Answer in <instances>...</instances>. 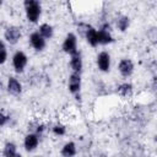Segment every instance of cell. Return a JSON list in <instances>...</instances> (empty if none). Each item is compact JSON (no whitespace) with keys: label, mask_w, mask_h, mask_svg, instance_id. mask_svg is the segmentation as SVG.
Instances as JSON below:
<instances>
[{"label":"cell","mask_w":157,"mask_h":157,"mask_svg":"<svg viewBox=\"0 0 157 157\" xmlns=\"http://www.w3.org/2000/svg\"><path fill=\"white\" fill-rule=\"evenodd\" d=\"M26 18L31 23H37L42 15V5L37 0H26L23 2Z\"/></svg>","instance_id":"obj_1"},{"label":"cell","mask_w":157,"mask_h":157,"mask_svg":"<svg viewBox=\"0 0 157 157\" xmlns=\"http://www.w3.org/2000/svg\"><path fill=\"white\" fill-rule=\"evenodd\" d=\"M61 49H63L64 53H66L69 55H72L76 52H78L77 50V37H76L75 33L69 32L65 36V38L63 40V44H61Z\"/></svg>","instance_id":"obj_2"},{"label":"cell","mask_w":157,"mask_h":157,"mask_svg":"<svg viewBox=\"0 0 157 157\" xmlns=\"http://www.w3.org/2000/svg\"><path fill=\"white\" fill-rule=\"evenodd\" d=\"M27 64H28V58H27V55H26L22 50L15 52V54L12 55V66H13V70H15L17 74H21V72L25 71Z\"/></svg>","instance_id":"obj_3"},{"label":"cell","mask_w":157,"mask_h":157,"mask_svg":"<svg viewBox=\"0 0 157 157\" xmlns=\"http://www.w3.org/2000/svg\"><path fill=\"white\" fill-rule=\"evenodd\" d=\"M21 37H22V32L18 26H9L4 32V39L11 45L17 44Z\"/></svg>","instance_id":"obj_4"},{"label":"cell","mask_w":157,"mask_h":157,"mask_svg":"<svg viewBox=\"0 0 157 157\" xmlns=\"http://www.w3.org/2000/svg\"><path fill=\"white\" fill-rule=\"evenodd\" d=\"M98 32V45H107V44H112L114 42V37L110 31V25L109 23H103L99 29H97Z\"/></svg>","instance_id":"obj_5"},{"label":"cell","mask_w":157,"mask_h":157,"mask_svg":"<svg viewBox=\"0 0 157 157\" xmlns=\"http://www.w3.org/2000/svg\"><path fill=\"white\" fill-rule=\"evenodd\" d=\"M81 26L83 27L82 33L86 38V42L91 45V47H97L98 45V32L94 27H92L91 25H86V23H81Z\"/></svg>","instance_id":"obj_6"},{"label":"cell","mask_w":157,"mask_h":157,"mask_svg":"<svg viewBox=\"0 0 157 157\" xmlns=\"http://www.w3.org/2000/svg\"><path fill=\"white\" fill-rule=\"evenodd\" d=\"M81 86H82V78H81V74L77 72H71L67 80V88L69 92L74 96H77L81 91Z\"/></svg>","instance_id":"obj_7"},{"label":"cell","mask_w":157,"mask_h":157,"mask_svg":"<svg viewBox=\"0 0 157 157\" xmlns=\"http://www.w3.org/2000/svg\"><path fill=\"white\" fill-rule=\"evenodd\" d=\"M29 44L36 52H42L47 45V40L36 31L29 34Z\"/></svg>","instance_id":"obj_8"},{"label":"cell","mask_w":157,"mask_h":157,"mask_svg":"<svg viewBox=\"0 0 157 157\" xmlns=\"http://www.w3.org/2000/svg\"><path fill=\"white\" fill-rule=\"evenodd\" d=\"M39 137L37 134L34 132H28L25 139H23V147L27 152H32L34 150H37L38 145H39Z\"/></svg>","instance_id":"obj_9"},{"label":"cell","mask_w":157,"mask_h":157,"mask_svg":"<svg viewBox=\"0 0 157 157\" xmlns=\"http://www.w3.org/2000/svg\"><path fill=\"white\" fill-rule=\"evenodd\" d=\"M97 66L102 72H108L110 70V55L108 52L103 50L97 55Z\"/></svg>","instance_id":"obj_10"},{"label":"cell","mask_w":157,"mask_h":157,"mask_svg":"<svg viewBox=\"0 0 157 157\" xmlns=\"http://www.w3.org/2000/svg\"><path fill=\"white\" fill-rule=\"evenodd\" d=\"M6 90L12 96H20L22 93V83L15 76H9L6 82Z\"/></svg>","instance_id":"obj_11"},{"label":"cell","mask_w":157,"mask_h":157,"mask_svg":"<svg viewBox=\"0 0 157 157\" xmlns=\"http://www.w3.org/2000/svg\"><path fill=\"white\" fill-rule=\"evenodd\" d=\"M134 69H135V66H134V63L130 60V59H121L120 61H119V65H118V70H119V72H120V75L123 76V77H129V76H131L132 75V72H134Z\"/></svg>","instance_id":"obj_12"},{"label":"cell","mask_w":157,"mask_h":157,"mask_svg":"<svg viewBox=\"0 0 157 157\" xmlns=\"http://www.w3.org/2000/svg\"><path fill=\"white\" fill-rule=\"evenodd\" d=\"M70 67H71L72 72H77V74L82 72L83 61H82V56H81L80 52H76L75 54L70 55Z\"/></svg>","instance_id":"obj_13"},{"label":"cell","mask_w":157,"mask_h":157,"mask_svg":"<svg viewBox=\"0 0 157 157\" xmlns=\"http://www.w3.org/2000/svg\"><path fill=\"white\" fill-rule=\"evenodd\" d=\"M76 153H77V147L74 141L65 142L60 150V155L63 157H74V156H76Z\"/></svg>","instance_id":"obj_14"},{"label":"cell","mask_w":157,"mask_h":157,"mask_svg":"<svg viewBox=\"0 0 157 157\" xmlns=\"http://www.w3.org/2000/svg\"><path fill=\"white\" fill-rule=\"evenodd\" d=\"M132 92H134V87L130 82H123L118 86V93L124 98H130L132 96Z\"/></svg>","instance_id":"obj_15"},{"label":"cell","mask_w":157,"mask_h":157,"mask_svg":"<svg viewBox=\"0 0 157 157\" xmlns=\"http://www.w3.org/2000/svg\"><path fill=\"white\" fill-rule=\"evenodd\" d=\"M37 32H38L45 40L53 38V36H54V28H53V26L49 25V23H42V25L39 26V28H38Z\"/></svg>","instance_id":"obj_16"},{"label":"cell","mask_w":157,"mask_h":157,"mask_svg":"<svg viewBox=\"0 0 157 157\" xmlns=\"http://www.w3.org/2000/svg\"><path fill=\"white\" fill-rule=\"evenodd\" d=\"M115 26L120 32H125L130 26V18L126 15H119L115 18Z\"/></svg>","instance_id":"obj_17"},{"label":"cell","mask_w":157,"mask_h":157,"mask_svg":"<svg viewBox=\"0 0 157 157\" xmlns=\"http://www.w3.org/2000/svg\"><path fill=\"white\" fill-rule=\"evenodd\" d=\"M15 152H17V146H16L15 142L9 141V142H6L4 145V148H2V156L4 157H7V156H10V155H12Z\"/></svg>","instance_id":"obj_18"},{"label":"cell","mask_w":157,"mask_h":157,"mask_svg":"<svg viewBox=\"0 0 157 157\" xmlns=\"http://www.w3.org/2000/svg\"><path fill=\"white\" fill-rule=\"evenodd\" d=\"M52 132L55 135V136H64L66 134V126L64 124H60V123H56L53 125L52 128Z\"/></svg>","instance_id":"obj_19"},{"label":"cell","mask_w":157,"mask_h":157,"mask_svg":"<svg viewBox=\"0 0 157 157\" xmlns=\"http://www.w3.org/2000/svg\"><path fill=\"white\" fill-rule=\"evenodd\" d=\"M7 60V48L2 39H0V65H4Z\"/></svg>","instance_id":"obj_20"},{"label":"cell","mask_w":157,"mask_h":157,"mask_svg":"<svg viewBox=\"0 0 157 157\" xmlns=\"http://www.w3.org/2000/svg\"><path fill=\"white\" fill-rule=\"evenodd\" d=\"M9 120H10V117H9L7 114L0 112V128H1V126H5V125L9 123Z\"/></svg>","instance_id":"obj_21"},{"label":"cell","mask_w":157,"mask_h":157,"mask_svg":"<svg viewBox=\"0 0 157 157\" xmlns=\"http://www.w3.org/2000/svg\"><path fill=\"white\" fill-rule=\"evenodd\" d=\"M7 157H22V155L18 153V152H15V153H12V155H10V156H7Z\"/></svg>","instance_id":"obj_22"},{"label":"cell","mask_w":157,"mask_h":157,"mask_svg":"<svg viewBox=\"0 0 157 157\" xmlns=\"http://www.w3.org/2000/svg\"><path fill=\"white\" fill-rule=\"evenodd\" d=\"M34 157H44V156H42V155H36Z\"/></svg>","instance_id":"obj_23"},{"label":"cell","mask_w":157,"mask_h":157,"mask_svg":"<svg viewBox=\"0 0 157 157\" xmlns=\"http://www.w3.org/2000/svg\"><path fill=\"white\" fill-rule=\"evenodd\" d=\"M1 86H2V83H1V81H0V90H1Z\"/></svg>","instance_id":"obj_24"},{"label":"cell","mask_w":157,"mask_h":157,"mask_svg":"<svg viewBox=\"0 0 157 157\" xmlns=\"http://www.w3.org/2000/svg\"><path fill=\"white\" fill-rule=\"evenodd\" d=\"M1 4H2V1H0V6H1Z\"/></svg>","instance_id":"obj_25"}]
</instances>
